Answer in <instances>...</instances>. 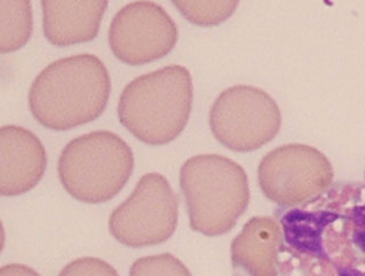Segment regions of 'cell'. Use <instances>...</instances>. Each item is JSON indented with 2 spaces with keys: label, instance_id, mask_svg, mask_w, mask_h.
I'll use <instances>...</instances> for the list:
<instances>
[{
  "label": "cell",
  "instance_id": "6",
  "mask_svg": "<svg viewBox=\"0 0 365 276\" xmlns=\"http://www.w3.org/2000/svg\"><path fill=\"white\" fill-rule=\"evenodd\" d=\"M178 223V198L159 173H148L133 193L112 211L108 230L129 248L161 245L170 239Z\"/></svg>",
  "mask_w": 365,
  "mask_h": 276
},
{
  "label": "cell",
  "instance_id": "2",
  "mask_svg": "<svg viewBox=\"0 0 365 276\" xmlns=\"http://www.w3.org/2000/svg\"><path fill=\"white\" fill-rule=\"evenodd\" d=\"M111 94L104 63L91 54L64 57L38 74L29 91V108L45 128L66 131L102 116Z\"/></svg>",
  "mask_w": 365,
  "mask_h": 276
},
{
  "label": "cell",
  "instance_id": "12",
  "mask_svg": "<svg viewBox=\"0 0 365 276\" xmlns=\"http://www.w3.org/2000/svg\"><path fill=\"white\" fill-rule=\"evenodd\" d=\"M108 1H41L46 39L56 47L94 40Z\"/></svg>",
  "mask_w": 365,
  "mask_h": 276
},
{
  "label": "cell",
  "instance_id": "14",
  "mask_svg": "<svg viewBox=\"0 0 365 276\" xmlns=\"http://www.w3.org/2000/svg\"><path fill=\"white\" fill-rule=\"evenodd\" d=\"M177 9L197 26H217L227 20L237 7V1H174Z\"/></svg>",
  "mask_w": 365,
  "mask_h": 276
},
{
  "label": "cell",
  "instance_id": "5",
  "mask_svg": "<svg viewBox=\"0 0 365 276\" xmlns=\"http://www.w3.org/2000/svg\"><path fill=\"white\" fill-rule=\"evenodd\" d=\"M57 170L63 188L73 199L88 205L106 203L128 183L134 153L112 131H93L66 144Z\"/></svg>",
  "mask_w": 365,
  "mask_h": 276
},
{
  "label": "cell",
  "instance_id": "3",
  "mask_svg": "<svg viewBox=\"0 0 365 276\" xmlns=\"http://www.w3.org/2000/svg\"><path fill=\"white\" fill-rule=\"evenodd\" d=\"M192 101L193 85L187 68L165 66L125 86L118 103V118L140 142L165 145L185 129Z\"/></svg>",
  "mask_w": 365,
  "mask_h": 276
},
{
  "label": "cell",
  "instance_id": "17",
  "mask_svg": "<svg viewBox=\"0 0 365 276\" xmlns=\"http://www.w3.org/2000/svg\"><path fill=\"white\" fill-rule=\"evenodd\" d=\"M0 276H40V274L22 264H9L1 267Z\"/></svg>",
  "mask_w": 365,
  "mask_h": 276
},
{
  "label": "cell",
  "instance_id": "16",
  "mask_svg": "<svg viewBox=\"0 0 365 276\" xmlns=\"http://www.w3.org/2000/svg\"><path fill=\"white\" fill-rule=\"evenodd\" d=\"M58 276H119V274L108 262L94 257H85L68 262Z\"/></svg>",
  "mask_w": 365,
  "mask_h": 276
},
{
  "label": "cell",
  "instance_id": "11",
  "mask_svg": "<svg viewBox=\"0 0 365 276\" xmlns=\"http://www.w3.org/2000/svg\"><path fill=\"white\" fill-rule=\"evenodd\" d=\"M282 228L272 217H252L231 245L233 276H279Z\"/></svg>",
  "mask_w": 365,
  "mask_h": 276
},
{
  "label": "cell",
  "instance_id": "1",
  "mask_svg": "<svg viewBox=\"0 0 365 276\" xmlns=\"http://www.w3.org/2000/svg\"><path fill=\"white\" fill-rule=\"evenodd\" d=\"M282 276H365V185L336 183L296 208L277 211Z\"/></svg>",
  "mask_w": 365,
  "mask_h": 276
},
{
  "label": "cell",
  "instance_id": "9",
  "mask_svg": "<svg viewBox=\"0 0 365 276\" xmlns=\"http://www.w3.org/2000/svg\"><path fill=\"white\" fill-rule=\"evenodd\" d=\"M178 39L176 23L167 11L151 1L123 6L108 29V44L118 60L131 66L163 58Z\"/></svg>",
  "mask_w": 365,
  "mask_h": 276
},
{
  "label": "cell",
  "instance_id": "15",
  "mask_svg": "<svg viewBox=\"0 0 365 276\" xmlns=\"http://www.w3.org/2000/svg\"><path fill=\"white\" fill-rule=\"evenodd\" d=\"M129 276H192L178 258L171 254L142 257L131 265Z\"/></svg>",
  "mask_w": 365,
  "mask_h": 276
},
{
  "label": "cell",
  "instance_id": "8",
  "mask_svg": "<svg viewBox=\"0 0 365 276\" xmlns=\"http://www.w3.org/2000/svg\"><path fill=\"white\" fill-rule=\"evenodd\" d=\"M209 125L216 140L225 148L235 152L255 151L277 136L281 112L265 91L237 85L217 97Z\"/></svg>",
  "mask_w": 365,
  "mask_h": 276
},
{
  "label": "cell",
  "instance_id": "4",
  "mask_svg": "<svg viewBox=\"0 0 365 276\" xmlns=\"http://www.w3.org/2000/svg\"><path fill=\"white\" fill-rule=\"evenodd\" d=\"M180 184L190 226L207 237L231 231L250 201L245 169L218 154L188 159L180 168Z\"/></svg>",
  "mask_w": 365,
  "mask_h": 276
},
{
  "label": "cell",
  "instance_id": "10",
  "mask_svg": "<svg viewBox=\"0 0 365 276\" xmlns=\"http://www.w3.org/2000/svg\"><path fill=\"white\" fill-rule=\"evenodd\" d=\"M47 167V153L36 135L20 126L0 128V193L16 197L39 184Z\"/></svg>",
  "mask_w": 365,
  "mask_h": 276
},
{
  "label": "cell",
  "instance_id": "7",
  "mask_svg": "<svg viewBox=\"0 0 365 276\" xmlns=\"http://www.w3.org/2000/svg\"><path fill=\"white\" fill-rule=\"evenodd\" d=\"M257 175L262 193L281 208H296L322 195L334 176L328 158L304 144H289L266 154Z\"/></svg>",
  "mask_w": 365,
  "mask_h": 276
},
{
  "label": "cell",
  "instance_id": "13",
  "mask_svg": "<svg viewBox=\"0 0 365 276\" xmlns=\"http://www.w3.org/2000/svg\"><path fill=\"white\" fill-rule=\"evenodd\" d=\"M34 31L30 1H0V53H11L26 46Z\"/></svg>",
  "mask_w": 365,
  "mask_h": 276
}]
</instances>
